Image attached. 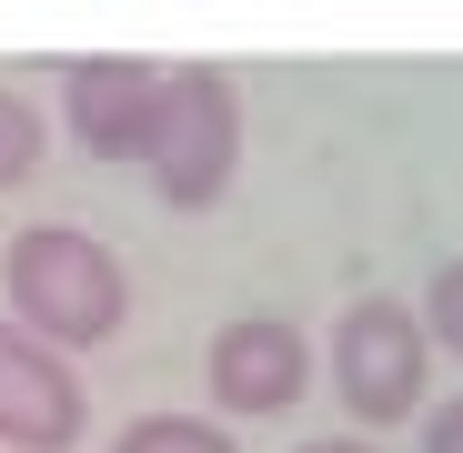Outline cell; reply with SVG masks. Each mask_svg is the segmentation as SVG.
Here are the masks:
<instances>
[{
    "instance_id": "11",
    "label": "cell",
    "mask_w": 463,
    "mask_h": 453,
    "mask_svg": "<svg viewBox=\"0 0 463 453\" xmlns=\"http://www.w3.org/2000/svg\"><path fill=\"white\" fill-rule=\"evenodd\" d=\"M292 453H373V443H292Z\"/></svg>"
},
{
    "instance_id": "8",
    "label": "cell",
    "mask_w": 463,
    "mask_h": 453,
    "mask_svg": "<svg viewBox=\"0 0 463 453\" xmlns=\"http://www.w3.org/2000/svg\"><path fill=\"white\" fill-rule=\"evenodd\" d=\"M31 172H41V111L21 91H0V192L31 182Z\"/></svg>"
},
{
    "instance_id": "6",
    "label": "cell",
    "mask_w": 463,
    "mask_h": 453,
    "mask_svg": "<svg viewBox=\"0 0 463 453\" xmlns=\"http://www.w3.org/2000/svg\"><path fill=\"white\" fill-rule=\"evenodd\" d=\"M162 61L141 51H101V61H71L61 71V101H71V141L91 151V162H141L151 141V111H162Z\"/></svg>"
},
{
    "instance_id": "3",
    "label": "cell",
    "mask_w": 463,
    "mask_h": 453,
    "mask_svg": "<svg viewBox=\"0 0 463 453\" xmlns=\"http://www.w3.org/2000/svg\"><path fill=\"white\" fill-rule=\"evenodd\" d=\"M423 373H433V333L413 323V302H353L333 323V393L353 423H403L423 403Z\"/></svg>"
},
{
    "instance_id": "4",
    "label": "cell",
    "mask_w": 463,
    "mask_h": 453,
    "mask_svg": "<svg viewBox=\"0 0 463 453\" xmlns=\"http://www.w3.org/2000/svg\"><path fill=\"white\" fill-rule=\"evenodd\" d=\"M91 433V403H81V373L71 353H51L41 333L0 323V443L21 453H71Z\"/></svg>"
},
{
    "instance_id": "2",
    "label": "cell",
    "mask_w": 463,
    "mask_h": 453,
    "mask_svg": "<svg viewBox=\"0 0 463 453\" xmlns=\"http://www.w3.org/2000/svg\"><path fill=\"white\" fill-rule=\"evenodd\" d=\"M232 162H242V101H232V71L222 61H182L162 81V111H151L141 141V172L162 192V212H212Z\"/></svg>"
},
{
    "instance_id": "9",
    "label": "cell",
    "mask_w": 463,
    "mask_h": 453,
    "mask_svg": "<svg viewBox=\"0 0 463 453\" xmlns=\"http://www.w3.org/2000/svg\"><path fill=\"white\" fill-rule=\"evenodd\" d=\"M423 333H433L443 353H463V262H443V272L423 282Z\"/></svg>"
},
{
    "instance_id": "5",
    "label": "cell",
    "mask_w": 463,
    "mask_h": 453,
    "mask_svg": "<svg viewBox=\"0 0 463 453\" xmlns=\"http://www.w3.org/2000/svg\"><path fill=\"white\" fill-rule=\"evenodd\" d=\"M302 383H313V343H302L282 313H242L212 333V403L232 423H272L302 403Z\"/></svg>"
},
{
    "instance_id": "1",
    "label": "cell",
    "mask_w": 463,
    "mask_h": 453,
    "mask_svg": "<svg viewBox=\"0 0 463 453\" xmlns=\"http://www.w3.org/2000/svg\"><path fill=\"white\" fill-rule=\"evenodd\" d=\"M0 282H11L21 333H41L51 353H101L131 313V282L111 262V242H91L81 222H31L0 252Z\"/></svg>"
},
{
    "instance_id": "7",
    "label": "cell",
    "mask_w": 463,
    "mask_h": 453,
    "mask_svg": "<svg viewBox=\"0 0 463 453\" xmlns=\"http://www.w3.org/2000/svg\"><path fill=\"white\" fill-rule=\"evenodd\" d=\"M111 453H232V433L222 423H192V413H141V423H121Z\"/></svg>"
},
{
    "instance_id": "10",
    "label": "cell",
    "mask_w": 463,
    "mask_h": 453,
    "mask_svg": "<svg viewBox=\"0 0 463 453\" xmlns=\"http://www.w3.org/2000/svg\"><path fill=\"white\" fill-rule=\"evenodd\" d=\"M423 453H463V393H453V403L423 423Z\"/></svg>"
}]
</instances>
